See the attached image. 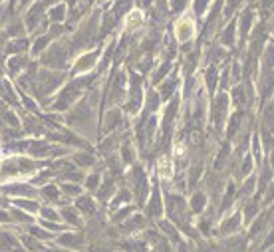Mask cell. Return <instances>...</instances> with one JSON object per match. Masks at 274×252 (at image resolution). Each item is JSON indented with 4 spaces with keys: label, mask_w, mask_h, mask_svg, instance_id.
Here are the masks:
<instances>
[{
    "label": "cell",
    "mask_w": 274,
    "mask_h": 252,
    "mask_svg": "<svg viewBox=\"0 0 274 252\" xmlns=\"http://www.w3.org/2000/svg\"><path fill=\"white\" fill-rule=\"evenodd\" d=\"M143 22H145L143 12H141L139 8H133L128 16H125V30H129V32H131V30H137V28L143 26Z\"/></svg>",
    "instance_id": "obj_2"
},
{
    "label": "cell",
    "mask_w": 274,
    "mask_h": 252,
    "mask_svg": "<svg viewBox=\"0 0 274 252\" xmlns=\"http://www.w3.org/2000/svg\"><path fill=\"white\" fill-rule=\"evenodd\" d=\"M195 36V20L191 16H181L175 22V38L179 42H189Z\"/></svg>",
    "instance_id": "obj_1"
},
{
    "label": "cell",
    "mask_w": 274,
    "mask_h": 252,
    "mask_svg": "<svg viewBox=\"0 0 274 252\" xmlns=\"http://www.w3.org/2000/svg\"><path fill=\"white\" fill-rule=\"evenodd\" d=\"M159 173H161V177H165V179L171 177V161L169 159L163 157L161 161H159Z\"/></svg>",
    "instance_id": "obj_3"
}]
</instances>
